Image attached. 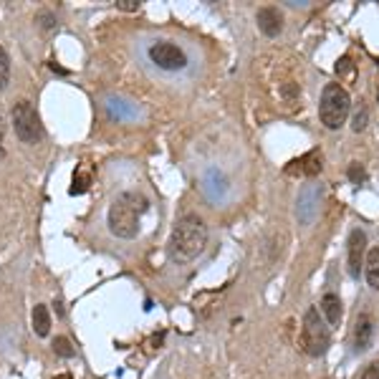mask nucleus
<instances>
[{
    "instance_id": "f257e3e1",
    "label": "nucleus",
    "mask_w": 379,
    "mask_h": 379,
    "mask_svg": "<svg viewBox=\"0 0 379 379\" xmlns=\"http://www.w3.org/2000/svg\"><path fill=\"white\" fill-rule=\"evenodd\" d=\"M149 210V200L142 193H121L109 207L107 223L117 238L132 240L140 235V218Z\"/></svg>"
},
{
    "instance_id": "f03ea898",
    "label": "nucleus",
    "mask_w": 379,
    "mask_h": 379,
    "mask_svg": "<svg viewBox=\"0 0 379 379\" xmlns=\"http://www.w3.org/2000/svg\"><path fill=\"white\" fill-rule=\"evenodd\" d=\"M207 243V225L198 213H185L170 235V251L177 260H190L202 253Z\"/></svg>"
},
{
    "instance_id": "7ed1b4c3",
    "label": "nucleus",
    "mask_w": 379,
    "mask_h": 379,
    "mask_svg": "<svg viewBox=\"0 0 379 379\" xmlns=\"http://www.w3.org/2000/svg\"><path fill=\"white\" fill-rule=\"evenodd\" d=\"M352 109V99L341 84H326L319 101V119L326 129H341Z\"/></svg>"
},
{
    "instance_id": "20e7f679",
    "label": "nucleus",
    "mask_w": 379,
    "mask_h": 379,
    "mask_svg": "<svg viewBox=\"0 0 379 379\" xmlns=\"http://www.w3.org/2000/svg\"><path fill=\"white\" fill-rule=\"evenodd\" d=\"M10 121H13L15 137H18L23 144H36V142L43 140V124H40V117L28 99L15 101L13 109H10Z\"/></svg>"
},
{
    "instance_id": "39448f33",
    "label": "nucleus",
    "mask_w": 379,
    "mask_h": 379,
    "mask_svg": "<svg viewBox=\"0 0 379 379\" xmlns=\"http://www.w3.org/2000/svg\"><path fill=\"white\" fill-rule=\"evenodd\" d=\"M301 341H304V349H306L311 357H324L329 352V344H332V334H329V326L321 319L319 309H306L304 313V324H301Z\"/></svg>"
},
{
    "instance_id": "423d86ee",
    "label": "nucleus",
    "mask_w": 379,
    "mask_h": 379,
    "mask_svg": "<svg viewBox=\"0 0 379 379\" xmlns=\"http://www.w3.org/2000/svg\"><path fill=\"white\" fill-rule=\"evenodd\" d=\"M147 56L152 61L154 66L160 68V71H185L190 66V56L187 51L180 46V43H174V40H167V38H157L152 40L149 46H147Z\"/></svg>"
},
{
    "instance_id": "0eeeda50",
    "label": "nucleus",
    "mask_w": 379,
    "mask_h": 379,
    "mask_svg": "<svg viewBox=\"0 0 379 379\" xmlns=\"http://www.w3.org/2000/svg\"><path fill=\"white\" fill-rule=\"evenodd\" d=\"M364 260H366V233L362 228H354L346 240V266H349V276L359 278L364 273Z\"/></svg>"
},
{
    "instance_id": "6e6552de",
    "label": "nucleus",
    "mask_w": 379,
    "mask_h": 379,
    "mask_svg": "<svg viewBox=\"0 0 379 379\" xmlns=\"http://www.w3.org/2000/svg\"><path fill=\"white\" fill-rule=\"evenodd\" d=\"M321 170H324V157L319 149L301 154L299 160H291L286 165V174H293V177H316L321 174Z\"/></svg>"
},
{
    "instance_id": "1a4fd4ad",
    "label": "nucleus",
    "mask_w": 379,
    "mask_h": 379,
    "mask_svg": "<svg viewBox=\"0 0 379 379\" xmlns=\"http://www.w3.org/2000/svg\"><path fill=\"white\" fill-rule=\"evenodd\" d=\"M374 341V319L369 313H359L357 319H354V329H352V346L354 352L362 354L366 352Z\"/></svg>"
},
{
    "instance_id": "9d476101",
    "label": "nucleus",
    "mask_w": 379,
    "mask_h": 379,
    "mask_svg": "<svg viewBox=\"0 0 379 379\" xmlns=\"http://www.w3.org/2000/svg\"><path fill=\"white\" fill-rule=\"evenodd\" d=\"M255 23H258L260 34L268 38H278L283 34V13L276 6H263L255 13Z\"/></svg>"
},
{
    "instance_id": "9b49d317",
    "label": "nucleus",
    "mask_w": 379,
    "mask_h": 379,
    "mask_svg": "<svg viewBox=\"0 0 379 379\" xmlns=\"http://www.w3.org/2000/svg\"><path fill=\"white\" fill-rule=\"evenodd\" d=\"M321 313H324V319L329 326H339L344 309H341V299L336 293H332V291L324 293V299H321Z\"/></svg>"
},
{
    "instance_id": "f8f14e48",
    "label": "nucleus",
    "mask_w": 379,
    "mask_h": 379,
    "mask_svg": "<svg viewBox=\"0 0 379 379\" xmlns=\"http://www.w3.org/2000/svg\"><path fill=\"white\" fill-rule=\"evenodd\" d=\"M364 278L372 291H379V248H369V251H366Z\"/></svg>"
},
{
    "instance_id": "ddd939ff",
    "label": "nucleus",
    "mask_w": 379,
    "mask_h": 379,
    "mask_svg": "<svg viewBox=\"0 0 379 379\" xmlns=\"http://www.w3.org/2000/svg\"><path fill=\"white\" fill-rule=\"evenodd\" d=\"M34 332L40 339L48 336V332H51V313H48V306H43V304H38L34 309Z\"/></svg>"
},
{
    "instance_id": "4468645a",
    "label": "nucleus",
    "mask_w": 379,
    "mask_h": 379,
    "mask_svg": "<svg viewBox=\"0 0 379 379\" xmlns=\"http://www.w3.org/2000/svg\"><path fill=\"white\" fill-rule=\"evenodd\" d=\"M89 185H91V172H84V170H76L73 172V187H71V195H81V193H87Z\"/></svg>"
},
{
    "instance_id": "2eb2a0df",
    "label": "nucleus",
    "mask_w": 379,
    "mask_h": 379,
    "mask_svg": "<svg viewBox=\"0 0 379 379\" xmlns=\"http://www.w3.org/2000/svg\"><path fill=\"white\" fill-rule=\"evenodd\" d=\"M8 81H10V56L0 46V91L8 87Z\"/></svg>"
},
{
    "instance_id": "dca6fc26",
    "label": "nucleus",
    "mask_w": 379,
    "mask_h": 379,
    "mask_svg": "<svg viewBox=\"0 0 379 379\" xmlns=\"http://www.w3.org/2000/svg\"><path fill=\"white\" fill-rule=\"evenodd\" d=\"M346 177H349V182H352V185H364V182H366L364 165H359V162H352V165H349V170H346Z\"/></svg>"
},
{
    "instance_id": "f3484780",
    "label": "nucleus",
    "mask_w": 379,
    "mask_h": 379,
    "mask_svg": "<svg viewBox=\"0 0 379 379\" xmlns=\"http://www.w3.org/2000/svg\"><path fill=\"white\" fill-rule=\"evenodd\" d=\"M54 352L59 354V357H64V359H71L73 354H76V349H73L71 341H68L66 336H56V339H54Z\"/></svg>"
},
{
    "instance_id": "a211bd4d",
    "label": "nucleus",
    "mask_w": 379,
    "mask_h": 379,
    "mask_svg": "<svg viewBox=\"0 0 379 379\" xmlns=\"http://www.w3.org/2000/svg\"><path fill=\"white\" fill-rule=\"evenodd\" d=\"M366 121H369V112H366V109H362V112L354 114L352 129H354V132H364V129H366Z\"/></svg>"
},
{
    "instance_id": "6ab92c4d",
    "label": "nucleus",
    "mask_w": 379,
    "mask_h": 379,
    "mask_svg": "<svg viewBox=\"0 0 379 379\" xmlns=\"http://www.w3.org/2000/svg\"><path fill=\"white\" fill-rule=\"evenodd\" d=\"M362 379H379V359L366 364V369L362 372Z\"/></svg>"
},
{
    "instance_id": "aec40b11",
    "label": "nucleus",
    "mask_w": 379,
    "mask_h": 379,
    "mask_svg": "<svg viewBox=\"0 0 379 379\" xmlns=\"http://www.w3.org/2000/svg\"><path fill=\"white\" fill-rule=\"evenodd\" d=\"M36 20H40V26H43V28H54V26H56V18H54L51 13H48V10H40L38 18H36Z\"/></svg>"
},
{
    "instance_id": "412c9836",
    "label": "nucleus",
    "mask_w": 379,
    "mask_h": 379,
    "mask_svg": "<svg viewBox=\"0 0 379 379\" xmlns=\"http://www.w3.org/2000/svg\"><path fill=\"white\" fill-rule=\"evenodd\" d=\"M117 8H119V10H126V13H134V10H140V3H134V0H119Z\"/></svg>"
},
{
    "instance_id": "4be33fe9",
    "label": "nucleus",
    "mask_w": 379,
    "mask_h": 379,
    "mask_svg": "<svg viewBox=\"0 0 379 379\" xmlns=\"http://www.w3.org/2000/svg\"><path fill=\"white\" fill-rule=\"evenodd\" d=\"M336 73H352V61L346 59V56L336 64Z\"/></svg>"
},
{
    "instance_id": "5701e85b",
    "label": "nucleus",
    "mask_w": 379,
    "mask_h": 379,
    "mask_svg": "<svg viewBox=\"0 0 379 379\" xmlns=\"http://www.w3.org/2000/svg\"><path fill=\"white\" fill-rule=\"evenodd\" d=\"M54 306H56V313H59V316H64V304H61V299L54 301Z\"/></svg>"
},
{
    "instance_id": "b1692460",
    "label": "nucleus",
    "mask_w": 379,
    "mask_h": 379,
    "mask_svg": "<svg viewBox=\"0 0 379 379\" xmlns=\"http://www.w3.org/2000/svg\"><path fill=\"white\" fill-rule=\"evenodd\" d=\"M3 134H6V126H3V117H0V144H3Z\"/></svg>"
},
{
    "instance_id": "393cba45",
    "label": "nucleus",
    "mask_w": 379,
    "mask_h": 379,
    "mask_svg": "<svg viewBox=\"0 0 379 379\" xmlns=\"http://www.w3.org/2000/svg\"><path fill=\"white\" fill-rule=\"evenodd\" d=\"M54 379H71L68 374H59V377H54Z\"/></svg>"
},
{
    "instance_id": "a878e982",
    "label": "nucleus",
    "mask_w": 379,
    "mask_h": 379,
    "mask_svg": "<svg viewBox=\"0 0 379 379\" xmlns=\"http://www.w3.org/2000/svg\"><path fill=\"white\" fill-rule=\"evenodd\" d=\"M377 101H379V87H377Z\"/></svg>"
}]
</instances>
